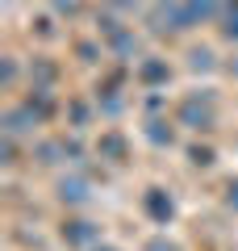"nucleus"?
<instances>
[{
	"mask_svg": "<svg viewBox=\"0 0 238 251\" xmlns=\"http://www.w3.org/2000/svg\"><path fill=\"white\" fill-rule=\"evenodd\" d=\"M180 122L192 126V130H213V109H209V100L201 105V97H188L184 105H180Z\"/></svg>",
	"mask_w": 238,
	"mask_h": 251,
	"instance_id": "f257e3e1",
	"label": "nucleus"
},
{
	"mask_svg": "<svg viewBox=\"0 0 238 251\" xmlns=\"http://www.w3.org/2000/svg\"><path fill=\"white\" fill-rule=\"evenodd\" d=\"M146 214L155 218V222H167L171 218V197L163 193V188H150L146 193Z\"/></svg>",
	"mask_w": 238,
	"mask_h": 251,
	"instance_id": "f03ea898",
	"label": "nucleus"
},
{
	"mask_svg": "<svg viewBox=\"0 0 238 251\" xmlns=\"http://www.w3.org/2000/svg\"><path fill=\"white\" fill-rule=\"evenodd\" d=\"M63 239L75 243V247H84V243L96 239V226H92V222H67V226H63Z\"/></svg>",
	"mask_w": 238,
	"mask_h": 251,
	"instance_id": "7ed1b4c3",
	"label": "nucleus"
},
{
	"mask_svg": "<svg viewBox=\"0 0 238 251\" xmlns=\"http://www.w3.org/2000/svg\"><path fill=\"white\" fill-rule=\"evenodd\" d=\"M59 197L71 201V205H79V201H88V188H84V180H63V184H59Z\"/></svg>",
	"mask_w": 238,
	"mask_h": 251,
	"instance_id": "20e7f679",
	"label": "nucleus"
},
{
	"mask_svg": "<svg viewBox=\"0 0 238 251\" xmlns=\"http://www.w3.org/2000/svg\"><path fill=\"white\" fill-rule=\"evenodd\" d=\"M100 155H109V159H125V138L121 134H105V138H100Z\"/></svg>",
	"mask_w": 238,
	"mask_h": 251,
	"instance_id": "39448f33",
	"label": "nucleus"
},
{
	"mask_svg": "<svg viewBox=\"0 0 238 251\" xmlns=\"http://www.w3.org/2000/svg\"><path fill=\"white\" fill-rule=\"evenodd\" d=\"M142 80L146 84H159V80H167V67H163V63H142Z\"/></svg>",
	"mask_w": 238,
	"mask_h": 251,
	"instance_id": "423d86ee",
	"label": "nucleus"
},
{
	"mask_svg": "<svg viewBox=\"0 0 238 251\" xmlns=\"http://www.w3.org/2000/svg\"><path fill=\"white\" fill-rule=\"evenodd\" d=\"M221 34H226V38H238V0L230 4V13H226V25H221Z\"/></svg>",
	"mask_w": 238,
	"mask_h": 251,
	"instance_id": "0eeeda50",
	"label": "nucleus"
},
{
	"mask_svg": "<svg viewBox=\"0 0 238 251\" xmlns=\"http://www.w3.org/2000/svg\"><path fill=\"white\" fill-rule=\"evenodd\" d=\"M188 159H192L196 168H209V163H213V151H209V147H192V151H188Z\"/></svg>",
	"mask_w": 238,
	"mask_h": 251,
	"instance_id": "6e6552de",
	"label": "nucleus"
},
{
	"mask_svg": "<svg viewBox=\"0 0 238 251\" xmlns=\"http://www.w3.org/2000/svg\"><path fill=\"white\" fill-rule=\"evenodd\" d=\"M192 67H213V54L209 50H192Z\"/></svg>",
	"mask_w": 238,
	"mask_h": 251,
	"instance_id": "1a4fd4ad",
	"label": "nucleus"
},
{
	"mask_svg": "<svg viewBox=\"0 0 238 251\" xmlns=\"http://www.w3.org/2000/svg\"><path fill=\"white\" fill-rule=\"evenodd\" d=\"M150 138H155V143H171V130H163V126H150Z\"/></svg>",
	"mask_w": 238,
	"mask_h": 251,
	"instance_id": "9d476101",
	"label": "nucleus"
},
{
	"mask_svg": "<svg viewBox=\"0 0 238 251\" xmlns=\"http://www.w3.org/2000/svg\"><path fill=\"white\" fill-rule=\"evenodd\" d=\"M146 251H176V247H171V243H163V239H155V243H150Z\"/></svg>",
	"mask_w": 238,
	"mask_h": 251,
	"instance_id": "9b49d317",
	"label": "nucleus"
},
{
	"mask_svg": "<svg viewBox=\"0 0 238 251\" xmlns=\"http://www.w3.org/2000/svg\"><path fill=\"white\" fill-rule=\"evenodd\" d=\"M226 193H230V205H238V180H230V188H226Z\"/></svg>",
	"mask_w": 238,
	"mask_h": 251,
	"instance_id": "f8f14e48",
	"label": "nucleus"
},
{
	"mask_svg": "<svg viewBox=\"0 0 238 251\" xmlns=\"http://www.w3.org/2000/svg\"><path fill=\"white\" fill-rule=\"evenodd\" d=\"M96 251H113V247H96Z\"/></svg>",
	"mask_w": 238,
	"mask_h": 251,
	"instance_id": "ddd939ff",
	"label": "nucleus"
}]
</instances>
